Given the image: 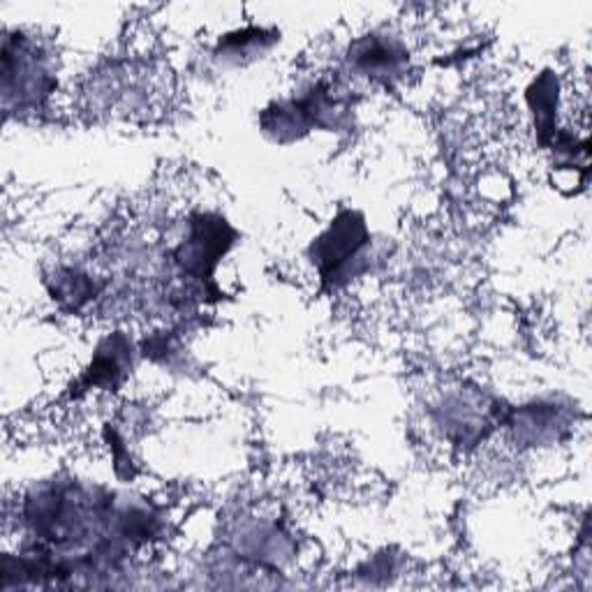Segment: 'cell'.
I'll list each match as a JSON object with an SVG mask.
<instances>
[{
    "mask_svg": "<svg viewBox=\"0 0 592 592\" xmlns=\"http://www.w3.org/2000/svg\"><path fill=\"white\" fill-rule=\"evenodd\" d=\"M368 232L357 213H343L336 223L315 241V265L322 280L338 284L355 276L353 265L361 259Z\"/></svg>",
    "mask_w": 592,
    "mask_h": 592,
    "instance_id": "6da1fadb",
    "label": "cell"
},
{
    "mask_svg": "<svg viewBox=\"0 0 592 592\" xmlns=\"http://www.w3.org/2000/svg\"><path fill=\"white\" fill-rule=\"evenodd\" d=\"M127 353H130V345L125 338H121V336L109 338L98 349V357L91 364L89 378H86L89 387H93V384L96 387H116L125 376V368L130 366Z\"/></svg>",
    "mask_w": 592,
    "mask_h": 592,
    "instance_id": "7a4b0ae2",
    "label": "cell"
},
{
    "mask_svg": "<svg viewBox=\"0 0 592 592\" xmlns=\"http://www.w3.org/2000/svg\"><path fill=\"white\" fill-rule=\"evenodd\" d=\"M405 52L396 45V42H366V45L359 47V54L355 56L359 70L366 72L368 77H396L403 65H405Z\"/></svg>",
    "mask_w": 592,
    "mask_h": 592,
    "instance_id": "3957f363",
    "label": "cell"
},
{
    "mask_svg": "<svg viewBox=\"0 0 592 592\" xmlns=\"http://www.w3.org/2000/svg\"><path fill=\"white\" fill-rule=\"evenodd\" d=\"M528 100L537 123V135L546 144L556 135V107H558V81L551 75L535 81L528 91Z\"/></svg>",
    "mask_w": 592,
    "mask_h": 592,
    "instance_id": "277c9868",
    "label": "cell"
}]
</instances>
